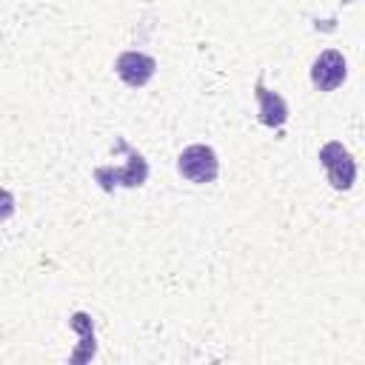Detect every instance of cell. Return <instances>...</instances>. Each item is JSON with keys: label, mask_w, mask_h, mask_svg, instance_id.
<instances>
[{"label": "cell", "mask_w": 365, "mask_h": 365, "mask_svg": "<svg viewBox=\"0 0 365 365\" xmlns=\"http://www.w3.org/2000/svg\"><path fill=\"white\" fill-rule=\"evenodd\" d=\"M157 71V60L145 51H123L114 60V74L128 86V88H143Z\"/></svg>", "instance_id": "5b68a950"}, {"label": "cell", "mask_w": 365, "mask_h": 365, "mask_svg": "<svg viewBox=\"0 0 365 365\" xmlns=\"http://www.w3.org/2000/svg\"><path fill=\"white\" fill-rule=\"evenodd\" d=\"M345 77H348V63L336 48L319 51L317 60L311 63V86L317 91H336L345 83Z\"/></svg>", "instance_id": "277c9868"}, {"label": "cell", "mask_w": 365, "mask_h": 365, "mask_svg": "<svg viewBox=\"0 0 365 365\" xmlns=\"http://www.w3.org/2000/svg\"><path fill=\"white\" fill-rule=\"evenodd\" d=\"M117 148L125 151V165H97L94 168V182L103 191H114V188H140L148 180V163L145 157L131 148L125 140H117Z\"/></svg>", "instance_id": "6da1fadb"}, {"label": "cell", "mask_w": 365, "mask_h": 365, "mask_svg": "<svg viewBox=\"0 0 365 365\" xmlns=\"http://www.w3.org/2000/svg\"><path fill=\"white\" fill-rule=\"evenodd\" d=\"M177 171H180L182 180H188L194 185H205V182H214L220 177V157L211 145L194 143V145H185L180 151Z\"/></svg>", "instance_id": "7a4b0ae2"}, {"label": "cell", "mask_w": 365, "mask_h": 365, "mask_svg": "<svg viewBox=\"0 0 365 365\" xmlns=\"http://www.w3.org/2000/svg\"><path fill=\"white\" fill-rule=\"evenodd\" d=\"M14 211H17V200H14V194H11L9 188H0V222L11 220Z\"/></svg>", "instance_id": "52a82bcc"}, {"label": "cell", "mask_w": 365, "mask_h": 365, "mask_svg": "<svg viewBox=\"0 0 365 365\" xmlns=\"http://www.w3.org/2000/svg\"><path fill=\"white\" fill-rule=\"evenodd\" d=\"M254 97H257V120L265 125V128H282L288 123V103L282 94L271 91L262 80H257L254 86Z\"/></svg>", "instance_id": "8992f818"}, {"label": "cell", "mask_w": 365, "mask_h": 365, "mask_svg": "<svg viewBox=\"0 0 365 365\" xmlns=\"http://www.w3.org/2000/svg\"><path fill=\"white\" fill-rule=\"evenodd\" d=\"M317 157H319V165L325 168V177H328L334 191H351L354 188V182H356V160L339 140H328L319 148Z\"/></svg>", "instance_id": "3957f363"}]
</instances>
